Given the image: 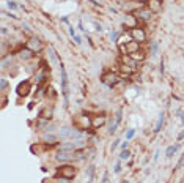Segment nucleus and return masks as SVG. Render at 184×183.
<instances>
[{
    "label": "nucleus",
    "instance_id": "72a5a7b5",
    "mask_svg": "<svg viewBox=\"0 0 184 183\" xmlns=\"http://www.w3.org/2000/svg\"><path fill=\"white\" fill-rule=\"evenodd\" d=\"M77 27H79V30H80V32H85V29H84V22H82V21H79Z\"/></svg>",
    "mask_w": 184,
    "mask_h": 183
},
{
    "label": "nucleus",
    "instance_id": "393cba45",
    "mask_svg": "<svg viewBox=\"0 0 184 183\" xmlns=\"http://www.w3.org/2000/svg\"><path fill=\"white\" fill-rule=\"evenodd\" d=\"M6 6L10 8V10H13V11H14V10H17V3H16V2H13V0H8V2H6Z\"/></svg>",
    "mask_w": 184,
    "mask_h": 183
},
{
    "label": "nucleus",
    "instance_id": "f257e3e1",
    "mask_svg": "<svg viewBox=\"0 0 184 183\" xmlns=\"http://www.w3.org/2000/svg\"><path fill=\"white\" fill-rule=\"evenodd\" d=\"M120 81H121V76L113 73V71H106L104 74L101 76V82H102L104 85H107L109 88H113L115 85H118Z\"/></svg>",
    "mask_w": 184,
    "mask_h": 183
},
{
    "label": "nucleus",
    "instance_id": "f8f14e48",
    "mask_svg": "<svg viewBox=\"0 0 184 183\" xmlns=\"http://www.w3.org/2000/svg\"><path fill=\"white\" fill-rule=\"evenodd\" d=\"M58 137L60 136H57V134H54L52 131H46L43 136H41V139H43V142H46V144H50V145H55L58 142Z\"/></svg>",
    "mask_w": 184,
    "mask_h": 183
},
{
    "label": "nucleus",
    "instance_id": "9b49d317",
    "mask_svg": "<svg viewBox=\"0 0 184 183\" xmlns=\"http://www.w3.org/2000/svg\"><path fill=\"white\" fill-rule=\"evenodd\" d=\"M107 122V117L106 115H95L91 117V128H95V130H99L101 126H104Z\"/></svg>",
    "mask_w": 184,
    "mask_h": 183
},
{
    "label": "nucleus",
    "instance_id": "423d86ee",
    "mask_svg": "<svg viewBox=\"0 0 184 183\" xmlns=\"http://www.w3.org/2000/svg\"><path fill=\"white\" fill-rule=\"evenodd\" d=\"M132 14H134V16L137 17V19H140V21H145V22H146V21H150V19H151L154 13H153V11L150 10L148 6L145 5V6L139 8V10H137V11H134Z\"/></svg>",
    "mask_w": 184,
    "mask_h": 183
},
{
    "label": "nucleus",
    "instance_id": "4be33fe9",
    "mask_svg": "<svg viewBox=\"0 0 184 183\" xmlns=\"http://www.w3.org/2000/svg\"><path fill=\"white\" fill-rule=\"evenodd\" d=\"M131 158V152L129 150H121V155H120V160H123V161H127V160H129Z\"/></svg>",
    "mask_w": 184,
    "mask_h": 183
},
{
    "label": "nucleus",
    "instance_id": "4c0bfd02",
    "mask_svg": "<svg viewBox=\"0 0 184 183\" xmlns=\"http://www.w3.org/2000/svg\"><path fill=\"white\" fill-rule=\"evenodd\" d=\"M126 149H127V141L121 142V150H126Z\"/></svg>",
    "mask_w": 184,
    "mask_h": 183
},
{
    "label": "nucleus",
    "instance_id": "ea45409f",
    "mask_svg": "<svg viewBox=\"0 0 184 183\" xmlns=\"http://www.w3.org/2000/svg\"><path fill=\"white\" fill-rule=\"evenodd\" d=\"M134 2H137V3H142V5H146V3H148V0H134Z\"/></svg>",
    "mask_w": 184,
    "mask_h": 183
},
{
    "label": "nucleus",
    "instance_id": "412c9836",
    "mask_svg": "<svg viewBox=\"0 0 184 183\" xmlns=\"http://www.w3.org/2000/svg\"><path fill=\"white\" fill-rule=\"evenodd\" d=\"M21 57L24 59V60H29V59H32L33 57V52L30 51V49H24V51H21Z\"/></svg>",
    "mask_w": 184,
    "mask_h": 183
},
{
    "label": "nucleus",
    "instance_id": "6e6552de",
    "mask_svg": "<svg viewBox=\"0 0 184 183\" xmlns=\"http://www.w3.org/2000/svg\"><path fill=\"white\" fill-rule=\"evenodd\" d=\"M32 92V84H30V81H22V82H19L17 84V87H16V93H17V96H27Z\"/></svg>",
    "mask_w": 184,
    "mask_h": 183
},
{
    "label": "nucleus",
    "instance_id": "7ed1b4c3",
    "mask_svg": "<svg viewBox=\"0 0 184 183\" xmlns=\"http://www.w3.org/2000/svg\"><path fill=\"white\" fill-rule=\"evenodd\" d=\"M60 73H61V90H63V96H65V104L68 106V103H69V87H68L66 70L63 66V63H60Z\"/></svg>",
    "mask_w": 184,
    "mask_h": 183
},
{
    "label": "nucleus",
    "instance_id": "f704fd0d",
    "mask_svg": "<svg viewBox=\"0 0 184 183\" xmlns=\"http://www.w3.org/2000/svg\"><path fill=\"white\" fill-rule=\"evenodd\" d=\"M120 170H121V164L116 163V164H115V172H116V174H120Z\"/></svg>",
    "mask_w": 184,
    "mask_h": 183
},
{
    "label": "nucleus",
    "instance_id": "c756f323",
    "mask_svg": "<svg viewBox=\"0 0 184 183\" xmlns=\"http://www.w3.org/2000/svg\"><path fill=\"white\" fill-rule=\"evenodd\" d=\"M68 30H69V35H71V38H74V36L77 35V33H76V30H74V27H72V25H69V27H68Z\"/></svg>",
    "mask_w": 184,
    "mask_h": 183
},
{
    "label": "nucleus",
    "instance_id": "a878e982",
    "mask_svg": "<svg viewBox=\"0 0 184 183\" xmlns=\"http://www.w3.org/2000/svg\"><path fill=\"white\" fill-rule=\"evenodd\" d=\"M10 63H11V57H3V60H2V66L3 68H6Z\"/></svg>",
    "mask_w": 184,
    "mask_h": 183
},
{
    "label": "nucleus",
    "instance_id": "ddd939ff",
    "mask_svg": "<svg viewBox=\"0 0 184 183\" xmlns=\"http://www.w3.org/2000/svg\"><path fill=\"white\" fill-rule=\"evenodd\" d=\"M146 6H148L153 13H159L162 10V0H148Z\"/></svg>",
    "mask_w": 184,
    "mask_h": 183
},
{
    "label": "nucleus",
    "instance_id": "c03bdc74",
    "mask_svg": "<svg viewBox=\"0 0 184 183\" xmlns=\"http://www.w3.org/2000/svg\"><path fill=\"white\" fill-rule=\"evenodd\" d=\"M8 33V30H6V27H3V29H2V35H6Z\"/></svg>",
    "mask_w": 184,
    "mask_h": 183
},
{
    "label": "nucleus",
    "instance_id": "a211bd4d",
    "mask_svg": "<svg viewBox=\"0 0 184 183\" xmlns=\"http://www.w3.org/2000/svg\"><path fill=\"white\" fill-rule=\"evenodd\" d=\"M58 149H60V150H69V152H74V150H77V147H76L74 141H72V142H65V144H60V145H58Z\"/></svg>",
    "mask_w": 184,
    "mask_h": 183
},
{
    "label": "nucleus",
    "instance_id": "cd10ccee",
    "mask_svg": "<svg viewBox=\"0 0 184 183\" xmlns=\"http://www.w3.org/2000/svg\"><path fill=\"white\" fill-rule=\"evenodd\" d=\"M134 134H135V130H134V128H131V130L126 133V139H132Z\"/></svg>",
    "mask_w": 184,
    "mask_h": 183
},
{
    "label": "nucleus",
    "instance_id": "39448f33",
    "mask_svg": "<svg viewBox=\"0 0 184 183\" xmlns=\"http://www.w3.org/2000/svg\"><path fill=\"white\" fill-rule=\"evenodd\" d=\"M129 33H131V38L134 40V41H137V43H145L146 41V32H145V29L143 27H135V29H132V30H129Z\"/></svg>",
    "mask_w": 184,
    "mask_h": 183
},
{
    "label": "nucleus",
    "instance_id": "a19ab883",
    "mask_svg": "<svg viewBox=\"0 0 184 183\" xmlns=\"http://www.w3.org/2000/svg\"><path fill=\"white\" fill-rule=\"evenodd\" d=\"M118 142H120V141H115V142L112 144V150H115V149L118 147Z\"/></svg>",
    "mask_w": 184,
    "mask_h": 183
},
{
    "label": "nucleus",
    "instance_id": "b1692460",
    "mask_svg": "<svg viewBox=\"0 0 184 183\" xmlns=\"http://www.w3.org/2000/svg\"><path fill=\"white\" fill-rule=\"evenodd\" d=\"M93 174H95V166H90L88 170H87V180H88V181L93 180Z\"/></svg>",
    "mask_w": 184,
    "mask_h": 183
},
{
    "label": "nucleus",
    "instance_id": "9d476101",
    "mask_svg": "<svg viewBox=\"0 0 184 183\" xmlns=\"http://www.w3.org/2000/svg\"><path fill=\"white\" fill-rule=\"evenodd\" d=\"M137 17L132 14V13H127L126 16H124V29H127V30H132V29H135V27H139L137 25Z\"/></svg>",
    "mask_w": 184,
    "mask_h": 183
},
{
    "label": "nucleus",
    "instance_id": "1a4fd4ad",
    "mask_svg": "<svg viewBox=\"0 0 184 183\" xmlns=\"http://www.w3.org/2000/svg\"><path fill=\"white\" fill-rule=\"evenodd\" d=\"M55 160L58 163H69V161H74V152H69V150H58V153L55 155Z\"/></svg>",
    "mask_w": 184,
    "mask_h": 183
},
{
    "label": "nucleus",
    "instance_id": "5701e85b",
    "mask_svg": "<svg viewBox=\"0 0 184 183\" xmlns=\"http://www.w3.org/2000/svg\"><path fill=\"white\" fill-rule=\"evenodd\" d=\"M121 115H123V109L120 107L118 111H116V114H115V118H113L116 125H120V123H121Z\"/></svg>",
    "mask_w": 184,
    "mask_h": 183
},
{
    "label": "nucleus",
    "instance_id": "f3484780",
    "mask_svg": "<svg viewBox=\"0 0 184 183\" xmlns=\"http://www.w3.org/2000/svg\"><path fill=\"white\" fill-rule=\"evenodd\" d=\"M52 112H54V109H52V107H44L43 111L40 112V118H46V120H50V118H52Z\"/></svg>",
    "mask_w": 184,
    "mask_h": 183
},
{
    "label": "nucleus",
    "instance_id": "aec40b11",
    "mask_svg": "<svg viewBox=\"0 0 184 183\" xmlns=\"http://www.w3.org/2000/svg\"><path fill=\"white\" fill-rule=\"evenodd\" d=\"M178 149H179V144H176V145H170V147H168L167 150H165V156H167V158H172L173 155L176 153V150H178Z\"/></svg>",
    "mask_w": 184,
    "mask_h": 183
},
{
    "label": "nucleus",
    "instance_id": "dca6fc26",
    "mask_svg": "<svg viewBox=\"0 0 184 183\" xmlns=\"http://www.w3.org/2000/svg\"><path fill=\"white\" fill-rule=\"evenodd\" d=\"M164 122H165V114L161 112V114H159V118H158V123H156V126H154V133H156V134L161 133L162 126H164Z\"/></svg>",
    "mask_w": 184,
    "mask_h": 183
},
{
    "label": "nucleus",
    "instance_id": "0eeeda50",
    "mask_svg": "<svg viewBox=\"0 0 184 183\" xmlns=\"http://www.w3.org/2000/svg\"><path fill=\"white\" fill-rule=\"evenodd\" d=\"M74 126L77 130H87L88 126H91V117L88 115H77L74 120Z\"/></svg>",
    "mask_w": 184,
    "mask_h": 183
},
{
    "label": "nucleus",
    "instance_id": "bb28decb",
    "mask_svg": "<svg viewBox=\"0 0 184 183\" xmlns=\"http://www.w3.org/2000/svg\"><path fill=\"white\" fill-rule=\"evenodd\" d=\"M151 54L153 56H156V54H158V43H151Z\"/></svg>",
    "mask_w": 184,
    "mask_h": 183
},
{
    "label": "nucleus",
    "instance_id": "c85d7f7f",
    "mask_svg": "<svg viewBox=\"0 0 184 183\" xmlns=\"http://www.w3.org/2000/svg\"><path fill=\"white\" fill-rule=\"evenodd\" d=\"M110 40H112V41H116V40H118V33H116L115 30L110 32Z\"/></svg>",
    "mask_w": 184,
    "mask_h": 183
},
{
    "label": "nucleus",
    "instance_id": "58836bf2",
    "mask_svg": "<svg viewBox=\"0 0 184 183\" xmlns=\"http://www.w3.org/2000/svg\"><path fill=\"white\" fill-rule=\"evenodd\" d=\"M182 139H184V130H182V131L178 134V141H182Z\"/></svg>",
    "mask_w": 184,
    "mask_h": 183
},
{
    "label": "nucleus",
    "instance_id": "2f4dec72",
    "mask_svg": "<svg viewBox=\"0 0 184 183\" xmlns=\"http://www.w3.org/2000/svg\"><path fill=\"white\" fill-rule=\"evenodd\" d=\"M182 164H184V153H182V156L179 158V161H178V164H176V167H175V169H179Z\"/></svg>",
    "mask_w": 184,
    "mask_h": 183
},
{
    "label": "nucleus",
    "instance_id": "c9c22d12",
    "mask_svg": "<svg viewBox=\"0 0 184 183\" xmlns=\"http://www.w3.org/2000/svg\"><path fill=\"white\" fill-rule=\"evenodd\" d=\"M107 177H109V174L104 172V175H102V180H101V183H107Z\"/></svg>",
    "mask_w": 184,
    "mask_h": 183
},
{
    "label": "nucleus",
    "instance_id": "6ab92c4d",
    "mask_svg": "<svg viewBox=\"0 0 184 183\" xmlns=\"http://www.w3.org/2000/svg\"><path fill=\"white\" fill-rule=\"evenodd\" d=\"M129 41H132L131 33H127V35H121V36H120V38L116 40V46H124V44H127Z\"/></svg>",
    "mask_w": 184,
    "mask_h": 183
},
{
    "label": "nucleus",
    "instance_id": "79ce46f5",
    "mask_svg": "<svg viewBox=\"0 0 184 183\" xmlns=\"http://www.w3.org/2000/svg\"><path fill=\"white\" fill-rule=\"evenodd\" d=\"M96 25V30L98 32H102V27H101V24H95Z\"/></svg>",
    "mask_w": 184,
    "mask_h": 183
},
{
    "label": "nucleus",
    "instance_id": "2eb2a0df",
    "mask_svg": "<svg viewBox=\"0 0 184 183\" xmlns=\"http://www.w3.org/2000/svg\"><path fill=\"white\" fill-rule=\"evenodd\" d=\"M132 60H135L137 63H140V62H143L145 59H146V54H145V51H137V52H134V54H131V56H129Z\"/></svg>",
    "mask_w": 184,
    "mask_h": 183
},
{
    "label": "nucleus",
    "instance_id": "4468645a",
    "mask_svg": "<svg viewBox=\"0 0 184 183\" xmlns=\"http://www.w3.org/2000/svg\"><path fill=\"white\" fill-rule=\"evenodd\" d=\"M126 46V51H127V56H131V54H134V52H137V51H140V43H137V41H129L127 44H124Z\"/></svg>",
    "mask_w": 184,
    "mask_h": 183
},
{
    "label": "nucleus",
    "instance_id": "e433bc0d",
    "mask_svg": "<svg viewBox=\"0 0 184 183\" xmlns=\"http://www.w3.org/2000/svg\"><path fill=\"white\" fill-rule=\"evenodd\" d=\"M159 155H161V152H159V150H156V153H154V158H153V160H154V161H158V160H159Z\"/></svg>",
    "mask_w": 184,
    "mask_h": 183
},
{
    "label": "nucleus",
    "instance_id": "f03ea898",
    "mask_svg": "<svg viewBox=\"0 0 184 183\" xmlns=\"http://www.w3.org/2000/svg\"><path fill=\"white\" fill-rule=\"evenodd\" d=\"M76 174H77V169L72 164H63V166L57 167V177H61V178L72 180L76 177Z\"/></svg>",
    "mask_w": 184,
    "mask_h": 183
},
{
    "label": "nucleus",
    "instance_id": "473e14b6",
    "mask_svg": "<svg viewBox=\"0 0 184 183\" xmlns=\"http://www.w3.org/2000/svg\"><path fill=\"white\" fill-rule=\"evenodd\" d=\"M72 40H74V41H76V44H79V46L82 44V38H80L79 35H76V36H74V38H72Z\"/></svg>",
    "mask_w": 184,
    "mask_h": 183
},
{
    "label": "nucleus",
    "instance_id": "20e7f679",
    "mask_svg": "<svg viewBox=\"0 0 184 183\" xmlns=\"http://www.w3.org/2000/svg\"><path fill=\"white\" fill-rule=\"evenodd\" d=\"M25 48H27V49H30L33 54H36V52H41V51L44 49V44H43L41 40H38V38H35V36H32L30 40H27V41H25Z\"/></svg>",
    "mask_w": 184,
    "mask_h": 183
},
{
    "label": "nucleus",
    "instance_id": "7c9ffc66",
    "mask_svg": "<svg viewBox=\"0 0 184 183\" xmlns=\"http://www.w3.org/2000/svg\"><path fill=\"white\" fill-rule=\"evenodd\" d=\"M8 87V82H6V79H2V81H0V88H2V90H5Z\"/></svg>",
    "mask_w": 184,
    "mask_h": 183
},
{
    "label": "nucleus",
    "instance_id": "37998d69",
    "mask_svg": "<svg viewBox=\"0 0 184 183\" xmlns=\"http://www.w3.org/2000/svg\"><path fill=\"white\" fill-rule=\"evenodd\" d=\"M8 16L13 17V19H17V16H16V14H13V13H8Z\"/></svg>",
    "mask_w": 184,
    "mask_h": 183
},
{
    "label": "nucleus",
    "instance_id": "a18cd8bd",
    "mask_svg": "<svg viewBox=\"0 0 184 183\" xmlns=\"http://www.w3.org/2000/svg\"><path fill=\"white\" fill-rule=\"evenodd\" d=\"M181 183H184V177H182V180H181Z\"/></svg>",
    "mask_w": 184,
    "mask_h": 183
}]
</instances>
